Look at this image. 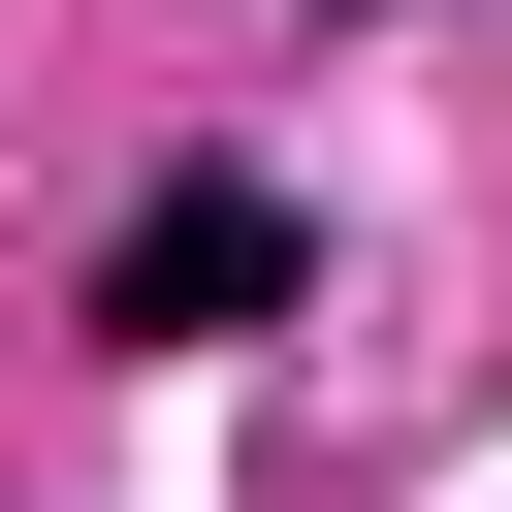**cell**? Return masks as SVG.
<instances>
[{
    "label": "cell",
    "instance_id": "1",
    "mask_svg": "<svg viewBox=\"0 0 512 512\" xmlns=\"http://www.w3.org/2000/svg\"><path fill=\"white\" fill-rule=\"evenodd\" d=\"M96 320H128V352H256V320H288V192H224V160H192V192L96 256Z\"/></svg>",
    "mask_w": 512,
    "mask_h": 512
}]
</instances>
